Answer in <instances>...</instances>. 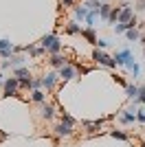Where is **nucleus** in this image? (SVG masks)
<instances>
[{
  "instance_id": "nucleus-19",
  "label": "nucleus",
  "mask_w": 145,
  "mask_h": 147,
  "mask_svg": "<svg viewBox=\"0 0 145 147\" xmlns=\"http://www.w3.org/2000/svg\"><path fill=\"white\" fill-rule=\"evenodd\" d=\"M119 16H121V7H112V13H110L108 22H110V24H115V22H119Z\"/></svg>"
},
{
  "instance_id": "nucleus-10",
  "label": "nucleus",
  "mask_w": 145,
  "mask_h": 147,
  "mask_svg": "<svg viewBox=\"0 0 145 147\" xmlns=\"http://www.w3.org/2000/svg\"><path fill=\"white\" fill-rule=\"evenodd\" d=\"M24 64V57H11V59H5L2 61V68H20Z\"/></svg>"
},
{
  "instance_id": "nucleus-34",
  "label": "nucleus",
  "mask_w": 145,
  "mask_h": 147,
  "mask_svg": "<svg viewBox=\"0 0 145 147\" xmlns=\"http://www.w3.org/2000/svg\"><path fill=\"white\" fill-rule=\"evenodd\" d=\"M70 2H72V0H64V5H70Z\"/></svg>"
},
{
  "instance_id": "nucleus-3",
  "label": "nucleus",
  "mask_w": 145,
  "mask_h": 147,
  "mask_svg": "<svg viewBox=\"0 0 145 147\" xmlns=\"http://www.w3.org/2000/svg\"><path fill=\"white\" fill-rule=\"evenodd\" d=\"M2 88H5V94H2V97H16V94H18V88H20V79L18 77H9V79H5Z\"/></svg>"
},
{
  "instance_id": "nucleus-4",
  "label": "nucleus",
  "mask_w": 145,
  "mask_h": 147,
  "mask_svg": "<svg viewBox=\"0 0 145 147\" xmlns=\"http://www.w3.org/2000/svg\"><path fill=\"white\" fill-rule=\"evenodd\" d=\"M92 59L95 61H99L101 66H108V68H115L117 66V61H115V57H110V55H106L103 51H95L92 53Z\"/></svg>"
},
{
  "instance_id": "nucleus-23",
  "label": "nucleus",
  "mask_w": 145,
  "mask_h": 147,
  "mask_svg": "<svg viewBox=\"0 0 145 147\" xmlns=\"http://www.w3.org/2000/svg\"><path fill=\"white\" fill-rule=\"evenodd\" d=\"M125 35H127V40H132V42H134V40H139V31L130 29V31H125Z\"/></svg>"
},
{
  "instance_id": "nucleus-20",
  "label": "nucleus",
  "mask_w": 145,
  "mask_h": 147,
  "mask_svg": "<svg viewBox=\"0 0 145 147\" xmlns=\"http://www.w3.org/2000/svg\"><path fill=\"white\" fill-rule=\"evenodd\" d=\"M13 75H16L18 79H24V77H31V75H29V68H24V66L16 68V70H13Z\"/></svg>"
},
{
  "instance_id": "nucleus-22",
  "label": "nucleus",
  "mask_w": 145,
  "mask_h": 147,
  "mask_svg": "<svg viewBox=\"0 0 145 147\" xmlns=\"http://www.w3.org/2000/svg\"><path fill=\"white\" fill-rule=\"evenodd\" d=\"M110 136H115V138H119V141H130V136H127L125 132H119V129H112Z\"/></svg>"
},
{
  "instance_id": "nucleus-18",
  "label": "nucleus",
  "mask_w": 145,
  "mask_h": 147,
  "mask_svg": "<svg viewBox=\"0 0 145 147\" xmlns=\"http://www.w3.org/2000/svg\"><path fill=\"white\" fill-rule=\"evenodd\" d=\"M81 35H84L90 44H97V35H95V31H92V29H84V31H81Z\"/></svg>"
},
{
  "instance_id": "nucleus-5",
  "label": "nucleus",
  "mask_w": 145,
  "mask_h": 147,
  "mask_svg": "<svg viewBox=\"0 0 145 147\" xmlns=\"http://www.w3.org/2000/svg\"><path fill=\"white\" fill-rule=\"evenodd\" d=\"M132 18H134V9L127 7V5H121V16H119V22H117V24H127Z\"/></svg>"
},
{
  "instance_id": "nucleus-7",
  "label": "nucleus",
  "mask_w": 145,
  "mask_h": 147,
  "mask_svg": "<svg viewBox=\"0 0 145 147\" xmlns=\"http://www.w3.org/2000/svg\"><path fill=\"white\" fill-rule=\"evenodd\" d=\"M55 134L57 136H70L72 134V125L66 121H60L57 125H55Z\"/></svg>"
},
{
  "instance_id": "nucleus-30",
  "label": "nucleus",
  "mask_w": 145,
  "mask_h": 147,
  "mask_svg": "<svg viewBox=\"0 0 145 147\" xmlns=\"http://www.w3.org/2000/svg\"><path fill=\"white\" fill-rule=\"evenodd\" d=\"M115 81H117V84H121V86H125V88H127L125 79H123V77H119V75H115Z\"/></svg>"
},
{
  "instance_id": "nucleus-15",
  "label": "nucleus",
  "mask_w": 145,
  "mask_h": 147,
  "mask_svg": "<svg viewBox=\"0 0 145 147\" xmlns=\"http://www.w3.org/2000/svg\"><path fill=\"white\" fill-rule=\"evenodd\" d=\"M125 92H127V97H130V99H139V92H141V86H134V84H127Z\"/></svg>"
},
{
  "instance_id": "nucleus-13",
  "label": "nucleus",
  "mask_w": 145,
  "mask_h": 147,
  "mask_svg": "<svg viewBox=\"0 0 145 147\" xmlns=\"http://www.w3.org/2000/svg\"><path fill=\"white\" fill-rule=\"evenodd\" d=\"M121 121L125 123V125H130V123L136 121V114H134L132 110H123V112H121Z\"/></svg>"
},
{
  "instance_id": "nucleus-24",
  "label": "nucleus",
  "mask_w": 145,
  "mask_h": 147,
  "mask_svg": "<svg viewBox=\"0 0 145 147\" xmlns=\"http://www.w3.org/2000/svg\"><path fill=\"white\" fill-rule=\"evenodd\" d=\"M7 49H16L9 40H0V51H7Z\"/></svg>"
},
{
  "instance_id": "nucleus-28",
  "label": "nucleus",
  "mask_w": 145,
  "mask_h": 147,
  "mask_svg": "<svg viewBox=\"0 0 145 147\" xmlns=\"http://www.w3.org/2000/svg\"><path fill=\"white\" fill-rule=\"evenodd\" d=\"M125 31H127L125 24H117V26H115V33H117V35H119V33H125Z\"/></svg>"
},
{
  "instance_id": "nucleus-26",
  "label": "nucleus",
  "mask_w": 145,
  "mask_h": 147,
  "mask_svg": "<svg viewBox=\"0 0 145 147\" xmlns=\"http://www.w3.org/2000/svg\"><path fill=\"white\" fill-rule=\"evenodd\" d=\"M134 103H145V88L141 86V92H139V99H134Z\"/></svg>"
},
{
  "instance_id": "nucleus-8",
  "label": "nucleus",
  "mask_w": 145,
  "mask_h": 147,
  "mask_svg": "<svg viewBox=\"0 0 145 147\" xmlns=\"http://www.w3.org/2000/svg\"><path fill=\"white\" fill-rule=\"evenodd\" d=\"M72 77H75V66L72 64H66L64 68H60V79L66 84V81H70Z\"/></svg>"
},
{
  "instance_id": "nucleus-9",
  "label": "nucleus",
  "mask_w": 145,
  "mask_h": 147,
  "mask_svg": "<svg viewBox=\"0 0 145 147\" xmlns=\"http://www.w3.org/2000/svg\"><path fill=\"white\" fill-rule=\"evenodd\" d=\"M48 64H51V66L53 68H64L68 64V59L64 55H51V59H48Z\"/></svg>"
},
{
  "instance_id": "nucleus-12",
  "label": "nucleus",
  "mask_w": 145,
  "mask_h": 147,
  "mask_svg": "<svg viewBox=\"0 0 145 147\" xmlns=\"http://www.w3.org/2000/svg\"><path fill=\"white\" fill-rule=\"evenodd\" d=\"M31 99L35 103H46V92L44 90H31Z\"/></svg>"
},
{
  "instance_id": "nucleus-35",
  "label": "nucleus",
  "mask_w": 145,
  "mask_h": 147,
  "mask_svg": "<svg viewBox=\"0 0 145 147\" xmlns=\"http://www.w3.org/2000/svg\"><path fill=\"white\" fill-rule=\"evenodd\" d=\"M2 84H5V81H2V75H0V86H2Z\"/></svg>"
},
{
  "instance_id": "nucleus-33",
  "label": "nucleus",
  "mask_w": 145,
  "mask_h": 147,
  "mask_svg": "<svg viewBox=\"0 0 145 147\" xmlns=\"http://www.w3.org/2000/svg\"><path fill=\"white\" fill-rule=\"evenodd\" d=\"M136 9H139V11H143V9H145V0H139V5H136Z\"/></svg>"
},
{
  "instance_id": "nucleus-6",
  "label": "nucleus",
  "mask_w": 145,
  "mask_h": 147,
  "mask_svg": "<svg viewBox=\"0 0 145 147\" xmlns=\"http://www.w3.org/2000/svg\"><path fill=\"white\" fill-rule=\"evenodd\" d=\"M42 79H44V88H46V90H53V88L57 86V81H62L57 73H46Z\"/></svg>"
},
{
  "instance_id": "nucleus-31",
  "label": "nucleus",
  "mask_w": 145,
  "mask_h": 147,
  "mask_svg": "<svg viewBox=\"0 0 145 147\" xmlns=\"http://www.w3.org/2000/svg\"><path fill=\"white\" fill-rule=\"evenodd\" d=\"M127 31H130V29H134V26H136V18H132V20H130V22H127Z\"/></svg>"
},
{
  "instance_id": "nucleus-25",
  "label": "nucleus",
  "mask_w": 145,
  "mask_h": 147,
  "mask_svg": "<svg viewBox=\"0 0 145 147\" xmlns=\"http://www.w3.org/2000/svg\"><path fill=\"white\" fill-rule=\"evenodd\" d=\"M62 121H66V123H70V125H75V119H72L68 112H62Z\"/></svg>"
},
{
  "instance_id": "nucleus-14",
  "label": "nucleus",
  "mask_w": 145,
  "mask_h": 147,
  "mask_svg": "<svg viewBox=\"0 0 145 147\" xmlns=\"http://www.w3.org/2000/svg\"><path fill=\"white\" fill-rule=\"evenodd\" d=\"M81 125H84L88 132H97V129H101V119H99V121H81Z\"/></svg>"
},
{
  "instance_id": "nucleus-2",
  "label": "nucleus",
  "mask_w": 145,
  "mask_h": 147,
  "mask_svg": "<svg viewBox=\"0 0 145 147\" xmlns=\"http://www.w3.org/2000/svg\"><path fill=\"white\" fill-rule=\"evenodd\" d=\"M115 61H117V66H127L130 70L136 66V61H134V57H132V53H130V49L119 51V53L115 55Z\"/></svg>"
},
{
  "instance_id": "nucleus-27",
  "label": "nucleus",
  "mask_w": 145,
  "mask_h": 147,
  "mask_svg": "<svg viewBox=\"0 0 145 147\" xmlns=\"http://www.w3.org/2000/svg\"><path fill=\"white\" fill-rule=\"evenodd\" d=\"M88 5V9H101V2L99 0H90V2H86Z\"/></svg>"
},
{
  "instance_id": "nucleus-16",
  "label": "nucleus",
  "mask_w": 145,
  "mask_h": 147,
  "mask_svg": "<svg viewBox=\"0 0 145 147\" xmlns=\"http://www.w3.org/2000/svg\"><path fill=\"white\" fill-rule=\"evenodd\" d=\"M88 13H90L88 5H81V7H77V9H75V16H77L79 20H86V18H88Z\"/></svg>"
},
{
  "instance_id": "nucleus-32",
  "label": "nucleus",
  "mask_w": 145,
  "mask_h": 147,
  "mask_svg": "<svg viewBox=\"0 0 145 147\" xmlns=\"http://www.w3.org/2000/svg\"><path fill=\"white\" fill-rule=\"evenodd\" d=\"M97 46H99V49H106V46H108V42H106V40H97Z\"/></svg>"
},
{
  "instance_id": "nucleus-17",
  "label": "nucleus",
  "mask_w": 145,
  "mask_h": 147,
  "mask_svg": "<svg viewBox=\"0 0 145 147\" xmlns=\"http://www.w3.org/2000/svg\"><path fill=\"white\" fill-rule=\"evenodd\" d=\"M66 33L68 35H77V33H81V29H79L77 22H68L66 24Z\"/></svg>"
},
{
  "instance_id": "nucleus-21",
  "label": "nucleus",
  "mask_w": 145,
  "mask_h": 147,
  "mask_svg": "<svg viewBox=\"0 0 145 147\" xmlns=\"http://www.w3.org/2000/svg\"><path fill=\"white\" fill-rule=\"evenodd\" d=\"M110 13H112V7H110V5H101V9H99V16H101L103 20H108V18H110Z\"/></svg>"
},
{
  "instance_id": "nucleus-1",
  "label": "nucleus",
  "mask_w": 145,
  "mask_h": 147,
  "mask_svg": "<svg viewBox=\"0 0 145 147\" xmlns=\"http://www.w3.org/2000/svg\"><path fill=\"white\" fill-rule=\"evenodd\" d=\"M40 46H42L44 51H48V53H53V55H57L62 51V42L55 35H44L42 40H40Z\"/></svg>"
},
{
  "instance_id": "nucleus-29",
  "label": "nucleus",
  "mask_w": 145,
  "mask_h": 147,
  "mask_svg": "<svg viewBox=\"0 0 145 147\" xmlns=\"http://www.w3.org/2000/svg\"><path fill=\"white\" fill-rule=\"evenodd\" d=\"M136 119H139L141 123H145V110H139V112H136Z\"/></svg>"
},
{
  "instance_id": "nucleus-36",
  "label": "nucleus",
  "mask_w": 145,
  "mask_h": 147,
  "mask_svg": "<svg viewBox=\"0 0 145 147\" xmlns=\"http://www.w3.org/2000/svg\"><path fill=\"white\" fill-rule=\"evenodd\" d=\"M141 42H143V44H145V35H143V40H141Z\"/></svg>"
},
{
  "instance_id": "nucleus-11",
  "label": "nucleus",
  "mask_w": 145,
  "mask_h": 147,
  "mask_svg": "<svg viewBox=\"0 0 145 147\" xmlns=\"http://www.w3.org/2000/svg\"><path fill=\"white\" fill-rule=\"evenodd\" d=\"M55 117V108L51 103H44L42 105V119H46V121H51V119Z\"/></svg>"
}]
</instances>
